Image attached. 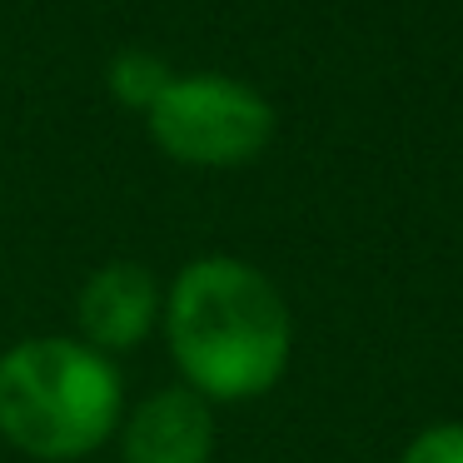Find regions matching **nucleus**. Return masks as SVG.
I'll return each instance as SVG.
<instances>
[{"mask_svg":"<svg viewBox=\"0 0 463 463\" xmlns=\"http://www.w3.org/2000/svg\"><path fill=\"white\" fill-rule=\"evenodd\" d=\"M160 344L175 383L194 389L214 409L260 403L289 379L294 309L264 264L204 250L165 279Z\"/></svg>","mask_w":463,"mask_h":463,"instance_id":"nucleus-1","label":"nucleus"},{"mask_svg":"<svg viewBox=\"0 0 463 463\" xmlns=\"http://www.w3.org/2000/svg\"><path fill=\"white\" fill-rule=\"evenodd\" d=\"M125 369L65 334H25L0 349V443L25 463H80L115 443Z\"/></svg>","mask_w":463,"mask_h":463,"instance_id":"nucleus-2","label":"nucleus"},{"mask_svg":"<svg viewBox=\"0 0 463 463\" xmlns=\"http://www.w3.org/2000/svg\"><path fill=\"white\" fill-rule=\"evenodd\" d=\"M155 155L180 170L230 175L264 160L279 135V110L254 80L230 71H175L160 100L140 115Z\"/></svg>","mask_w":463,"mask_h":463,"instance_id":"nucleus-3","label":"nucleus"},{"mask_svg":"<svg viewBox=\"0 0 463 463\" xmlns=\"http://www.w3.org/2000/svg\"><path fill=\"white\" fill-rule=\"evenodd\" d=\"M165 279L145 260H105L75 284L71 334L115 364L160 339Z\"/></svg>","mask_w":463,"mask_h":463,"instance_id":"nucleus-4","label":"nucleus"},{"mask_svg":"<svg viewBox=\"0 0 463 463\" xmlns=\"http://www.w3.org/2000/svg\"><path fill=\"white\" fill-rule=\"evenodd\" d=\"M120 463H214L220 453V409L184 383H155L125 403L115 429Z\"/></svg>","mask_w":463,"mask_h":463,"instance_id":"nucleus-5","label":"nucleus"},{"mask_svg":"<svg viewBox=\"0 0 463 463\" xmlns=\"http://www.w3.org/2000/svg\"><path fill=\"white\" fill-rule=\"evenodd\" d=\"M170 75H175V65L160 51H150V45H125V51H115L105 61V95L120 110L145 115L160 100L165 85H170Z\"/></svg>","mask_w":463,"mask_h":463,"instance_id":"nucleus-6","label":"nucleus"},{"mask_svg":"<svg viewBox=\"0 0 463 463\" xmlns=\"http://www.w3.org/2000/svg\"><path fill=\"white\" fill-rule=\"evenodd\" d=\"M393 463H463V419H433L413 429Z\"/></svg>","mask_w":463,"mask_h":463,"instance_id":"nucleus-7","label":"nucleus"}]
</instances>
